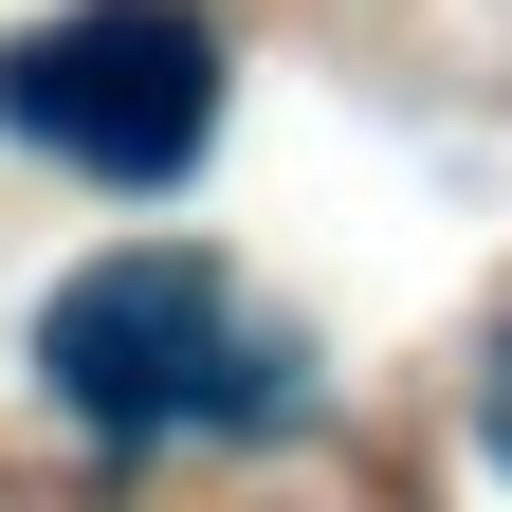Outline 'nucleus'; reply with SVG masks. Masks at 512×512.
<instances>
[{
  "label": "nucleus",
  "instance_id": "f257e3e1",
  "mask_svg": "<svg viewBox=\"0 0 512 512\" xmlns=\"http://www.w3.org/2000/svg\"><path fill=\"white\" fill-rule=\"evenodd\" d=\"M37 384L92 439H275V421H311V348L220 275L202 238H128L92 275H55Z\"/></svg>",
  "mask_w": 512,
  "mask_h": 512
},
{
  "label": "nucleus",
  "instance_id": "7ed1b4c3",
  "mask_svg": "<svg viewBox=\"0 0 512 512\" xmlns=\"http://www.w3.org/2000/svg\"><path fill=\"white\" fill-rule=\"evenodd\" d=\"M476 421H494V458H512V348H494V384H476Z\"/></svg>",
  "mask_w": 512,
  "mask_h": 512
},
{
  "label": "nucleus",
  "instance_id": "f03ea898",
  "mask_svg": "<svg viewBox=\"0 0 512 512\" xmlns=\"http://www.w3.org/2000/svg\"><path fill=\"white\" fill-rule=\"evenodd\" d=\"M0 128L92 183H183L220 128V19L202 0H55L0 37Z\"/></svg>",
  "mask_w": 512,
  "mask_h": 512
}]
</instances>
